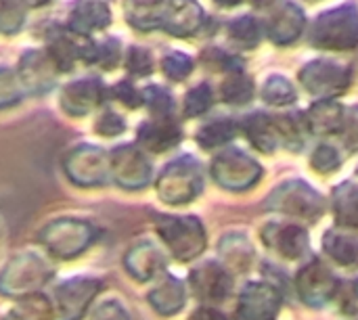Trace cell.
Listing matches in <instances>:
<instances>
[{
	"instance_id": "1",
	"label": "cell",
	"mask_w": 358,
	"mask_h": 320,
	"mask_svg": "<svg viewBox=\"0 0 358 320\" xmlns=\"http://www.w3.org/2000/svg\"><path fill=\"white\" fill-rule=\"evenodd\" d=\"M101 237V228L90 220L63 216L44 224L38 233V243L55 260H76L86 254Z\"/></svg>"
},
{
	"instance_id": "2",
	"label": "cell",
	"mask_w": 358,
	"mask_h": 320,
	"mask_svg": "<svg viewBox=\"0 0 358 320\" xmlns=\"http://www.w3.org/2000/svg\"><path fill=\"white\" fill-rule=\"evenodd\" d=\"M153 226L168 254L176 262H193L206 252L208 237L203 222L197 216H174V214H153Z\"/></svg>"
},
{
	"instance_id": "3",
	"label": "cell",
	"mask_w": 358,
	"mask_h": 320,
	"mask_svg": "<svg viewBox=\"0 0 358 320\" xmlns=\"http://www.w3.org/2000/svg\"><path fill=\"white\" fill-rule=\"evenodd\" d=\"M55 268L46 258L36 252H21L13 256L0 270V296L19 300L25 296L42 293L52 281Z\"/></svg>"
},
{
	"instance_id": "4",
	"label": "cell",
	"mask_w": 358,
	"mask_h": 320,
	"mask_svg": "<svg viewBox=\"0 0 358 320\" xmlns=\"http://www.w3.org/2000/svg\"><path fill=\"white\" fill-rule=\"evenodd\" d=\"M203 191V170L193 155H180L164 166L155 180L157 197L168 205H187Z\"/></svg>"
},
{
	"instance_id": "5",
	"label": "cell",
	"mask_w": 358,
	"mask_h": 320,
	"mask_svg": "<svg viewBox=\"0 0 358 320\" xmlns=\"http://www.w3.org/2000/svg\"><path fill=\"white\" fill-rule=\"evenodd\" d=\"M65 176L71 184L82 189L105 187L111 180L109 151L96 145H78L63 159Z\"/></svg>"
},
{
	"instance_id": "6",
	"label": "cell",
	"mask_w": 358,
	"mask_h": 320,
	"mask_svg": "<svg viewBox=\"0 0 358 320\" xmlns=\"http://www.w3.org/2000/svg\"><path fill=\"white\" fill-rule=\"evenodd\" d=\"M105 289V283L96 277H71L55 285L52 306L55 320H82L96 296Z\"/></svg>"
},
{
	"instance_id": "7",
	"label": "cell",
	"mask_w": 358,
	"mask_h": 320,
	"mask_svg": "<svg viewBox=\"0 0 358 320\" xmlns=\"http://www.w3.org/2000/svg\"><path fill=\"white\" fill-rule=\"evenodd\" d=\"M109 172L111 180L124 191H143L153 180V166L134 143H124L109 151Z\"/></svg>"
},
{
	"instance_id": "8",
	"label": "cell",
	"mask_w": 358,
	"mask_h": 320,
	"mask_svg": "<svg viewBox=\"0 0 358 320\" xmlns=\"http://www.w3.org/2000/svg\"><path fill=\"white\" fill-rule=\"evenodd\" d=\"M266 205L273 212H281L306 222H317L325 214V199L302 180H292L279 187Z\"/></svg>"
},
{
	"instance_id": "9",
	"label": "cell",
	"mask_w": 358,
	"mask_h": 320,
	"mask_svg": "<svg viewBox=\"0 0 358 320\" xmlns=\"http://www.w3.org/2000/svg\"><path fill=\"white\" fill-rule=\"evenodd\" d=\"M212 176L229 191H245L260 180L262 168L239 149H227L212 161Z\"/></svg>"
},
{
	"instance_id": "10",
	"label": "cell",
	"mask_w": 358,
	"mask_h": 320,
	"mask_svg": "<svg viewBox=\"0 0 358 320\" xmlns=\"http://www.w3.org/2000/svg\"><path fill=\"white\" fill-rule=\"evenodd\" d=\"M191 293L206 304H220L231 296L233 277L220 262H203L189 275Z\"/></svg>"
},
{
	"instance_id": "11",
	"label": "cell",
	"mask_w": 358,
	"mask_h": 320,
	"mask_svg": "<svg viewBox=\"0 0 358 320\" xmlns=\"http://www.w3.org/2000/svg\"><path fill=\"white\" fill-rule=\"evenodd\" d=\"M296 289L308 306H323L336 298L340 285L334 272L323 262L315 260L304 266L296 277Z\"/></svg>"
},
{
	"instance_id": "12",
	"label": "cell",
	"mask_w": 358,
	"mask_h": 320,
	"mask_svg": "<svg viewBox=\"0 0 358 320\" xmlns=\"http://www.w3.org/2000/svg\"><path fill=\"white\" fill-rule=\"evenodd\" d=\"M107 99V86L99 78H80L61 90V107L73 117H82L99 109Z\"/></svg>"
},
{
	"instance_id": "13",
	"label": "cell",
	"mask_w": 358,
	"mask_h": 320,
	"mask_svg": "<svg viewBox=\"0 0 358 320\" xmlns=\"http://www.w3.org/2000/svg\"><path fill=\"white\" fill-rule=\"evenodd\" d=\"M122 262H124L126 272L138 283L155 281L168 268L166 254L151 241H138V243L130 245L128 252L124 254Z\"/></svg>"
},
{
	"instance_id": "14",
	"label": "cell",
	"mask_w": 358,
	"mask_h": 320,
	"mask_svg": "<svg viewBox=\"0 0 358 320\" xmlns=\"http://www.w3.org/2000/svg\"><path fill=\"white\" fill-rule=\"evenodd\" d=\"M281 293L268 283H248L239 296L237 320H275Z\"/></svg>"
},
{
	"instance_id": "15",
	"label": "cell",
	"mask_w": 358,
	"mask_h": 320,
	"mask_svg": "<svg viewBox=\"0 0 358 320\" xmlns=\"http://www.w3.org/2000/svg\"><path fill=\"white\" fill-rule=\"evenodd\" d=\"M57 67L50 61V57L44 50H27L17 69V78L25 92L31 94H44L48 92L57 82Z\"/></svg>"
},
{
	"instance_id": "16",
	"label": "cell",
	"mask_w": 358,
	"mask_h": 320,
	"mask_svg": "<svg viewBox=\"0 0 358 320\" xmlns=\"http://www.w3.org/2000/svg\"><path fill=\"white\" fill-rule=\"evenodd\" d=\"M182 140L180 124L170 117H151L143 122L136 130V145L149 153H164L174 149Z\"/></svg>"
},
{
	"instance_id": "17",
	"label": "cell",
	"mask_w": 358,
	"mask_h": 320,
	"mask_svg": "<svg viewBox=\"0 0 358 320\" xmlns=\"http://www.w3.org/2000/svg\"><path fill=\"white\" fill-rule=\"evenodd\" d=\"M187 285L185 281H180L178 277L174 275H168L164 272L157 283L151 287V291L147 293V302L149 306L162 314V317H174L178 314L185 304H187Z\"/></svg>"
},
{
	"instance_id": "18",
	"label": "cell",
	"mask_w": 358,
	"mask_h": 320,
	"mask_svg": "<svg viewBox=\"0 0 358 320\" xmlns=\"http://www.w3.org/2000/svg\"><path fill=\"white\" fill-rule=\"evenodd\" d=\"M262 241L287 260H298L308 249V235L296 224H266L262 231Z\"/></svg>"
},
{
	"instance_id": "19",
	"label": "cell",
	"mask_w": 358,
	"mask_h": 320,
	"mask_svg": "<svg viewBox=\"0 0 358 320\" xmlns=\"http://www.w3.org/2000/svg\"><path fill=\"white\" fill-rule=\"evenodd\" d=\"M111 23V13L103 0H78L71 8L67 27L73 34L88 36L96 29H105Z\"/></svg>"
},
{
	"instance_id": "20",
	"label": "cell",
	"mask_w": 358,
	"mask_h": 320,
	"mask_svg": "<svg viewBox=\"0 0 358 320\" xmlns=\"http://www.w3.org/2000/svg\"><path fill=\"white\" fill-rule=\"evenodd\" d=\"M201 17V8L195 0H170L164 13L166 31L174 36H189L197 29Z\"/></svg>"
},
{
	"instance_id": "21",
	"label": "cell",
	"mask_w": 358,
	"mask_h": 320,
	"mask_svg": "<svg viewBox=\"0 0 358 320\" xmlns=\"http://www.w3.org/2000/svg\"><path fill=\"white\" fill-rule=\"evenodd\" d=\"M323 249L340 266H346V268L358 266V237L346 228L327 231L323 237Z\"/></svg>"
},
{
	"instance_id": "22",
	"label": "cell",
	"mask_w": 358,
	"mask_h": 320,
	"mask_svg": "<svg viewBox=\"0 0 358 320\" xmlns=\"http://www.w3.org/2000/svg\"><path fill=\"white\" fill-rule=\"evenodd\" d=\"M124 13L132 27L141 31L155 29L164 23V0H124Z\"/></svg>"
},
{
	"instance_id": "23",
	"label": "cell",
	"mask_w": 358,
	"mask_h": 320,
	"mask_svg": "<svg viewBox=\"0 0 358 320\" xmlns=\"http://www.w3.org/2000/svg\"><path fill=\"white\" fill-rule=\"evenodd\" d=\"M4 320H55L52 300L44 293H34L15 300V306L6 312Z\"/></svg>"
},
{
	"instance_id": "24",
	"label": "cell",
	"mask_w": 358,
	"mask_h": 320,
	"mask_svg": "<svg viewBox=\"0 0 358 320\" xmlns=\"http://www.w3.org/2000/svg\"><path fill=\"white\" fill-rule=\"evenodd\" d=\"M334 212L336 220L346 231L358 228V187L355 182H344L334 191Z\"/></svg>"
},
{
	"instance_id": "25",
	"label": "cell",
	"mask_w": 358,
	"mask_h": 320,
	"mask_svg": "<svg viewBox=\"0 0 358 320\" xmlns=\"http://www.w3.org/2000/svg\"><path fill=\"white\" fill-rule=\"evenodd\" d=\"M46 54L55 63L57 71H71L73 63L80 59V44H76L65 31H52L48 36V48Z\"/></svg>"
},
{
	"instance_id": "26",
	"label": "cell",
	"mask_w": 358,
	"mask_h": 320,
	"mask_svg": "<svg viewBox=\"0 0 358 320\" xmlns=\"http://www.w3.org/2000/svg\"><path fill=\"white\" fill-rule=\"evenodd\" d=\"M220 258H222V266L229 272H243L252 262V247L243 237L231 235L224 237L220 243Z\"/></svg>"
},
{
	"instance_id": "27",
	"label": "cell",
	"mask_w": 358,
	"mask_h": 320,
	"mask_svg": "<svg viewBox=\"0 0 358 320\" xmlns=\"http://www.w3.org/2000/svg\"><path fill=\"white\" fill-rule=\"evenodd\" d=\"M235 134H237V126L233 119H214V122L206 124L203 128H199L197 143L203 149H216V147H222L229 140H233Z\"/></svg>"
},
{
	"instance_id": "28",
	"label": "cell",
	"mask_w": 358,
	"mask_h": 320,
	"mask_svg": "<svg viewBox=\"0 0 358 320\" xmlns=\"http://www.w3.org/2000/svg\"><path fill=\"white\" fill-rule=\"evenodd\" d=\"M141 92H143V105L149 109L151 117H170L174 113V99L164 86L151 84Z\"/></svg>"
},
{
	"instance_id": "29",
	"label": "cell",
	"mask_w": 358,
	"mask_h": 320,
	"mask_svg": "<svg viewBox=\"0 0 358 320\" xmlns=\"http://www.w3.org/2000/svg\"><path fill=\"white\" fill-rule=\"evenodd\" d=\"M243 128H245L248 138L256 145V149L271 151L275 147V134L271 132V126H268V117L266 115H260V113L250 115L245 119Z\"/></svg>"
},
{
	"instance_id": "30",
	"label": "cell",
	"mask_w": 358,
	"mask_h": 320,
	"mask_svg": "<svg viewBox=\"0 0 358 320\" xmlns=\"http://www.w3.org/2000/svg\"><path fill=\"white\" fill-rule=\"evenodd\" d=\"M27 2L25 0H0V31L15 34L25 21Z\"/></svg>"
},
{
	"instance_id": "31",
	"label": "cell",
	"mask_w": 358,
	"mask_h": 320,
	"mask_svg": "<svg viewBox=\"0 0 358 320\" xmlns=\"http://www.w3.org/2000/svg\"><path fill=\"white\" fill-rule=\"evenodd\" d=\"M23 86L17 78V71L8 67H0V109L13 107L23 96Z\"/></svg>"
},
{
	"instance_id": "32",
	"label": "cell",
	"mask_w": 358,
	"mask_h": 320,
	"mask_svg": "<svg viewBox=\"0 0 358 320\" xmlns=\"http://www.w3.org/2000/svg\"><path fill=\"white\" fill-rule=\"evenodd\" d=\"M210 107H212V88L208 84H199V86L191 88L182 103V111L187 117L203 115Z\"/></svg>"
},
{
	"instance_id": "33",
	"label": "cell",
	"mask_w": 358,
	"mask_h": 320,
	"mask_svg": "<svg viewBox=\"0 0 358 320\" xmlns=\"http://www.w3.org/2000/svg\"><path fill=\"white\" fill-rule=\"evenodd\" d=\"M254 94V84L243 75H231L222 84V99L231 105L248 103Z\"/></svg>"
},
{
	"instance_id": "34",
	"label": "cell",
	"mask_w": 358,
	"mask_h": 320,
	"mask_svg": "<svg viewBox=\"0 0 358 320\" xmlns=\"http://www.w3.org/2000/svg\"><path fill=\"white\" fill-rule=\"evenodd\" d=\"M122 57V44L115 38H107L105 42H94V54H92V63H96L101 69H113L117 67Z\"/></svg>"
},
{
	"instance_id": "35",
	"label": "cell",
	"mask_w": 358,
	"mask_h": 320,
	"mask_svg": "<svg viewBox=\"0 0 358 320\" xmlns=\"http://www.w3.org/2000/svg\"><path fill=\"white\" fill-rule=\"evenodd\" d=\"M162 71L168 80L180 82L193 71V59L182 52H170L162 59Z\"/></svg>"
},
{
	"instance_id": "36",
	"label": "cell",
	"mask_w": 358,
	"mask_h": 320,
	"mask_svg": "<svg viewBox=\"0 0 358 320\" xmlns=\"http://www.w3.org/2000/svg\"><path fill=\"white\" fill-rule=\"evenodd\" d=\"M126 69L134 78H147L153 71V57L143 46H130L126 52Z\"/></svg>"
},
{
	"instance_id": "37",
	"label": "cell",
	"mask_w": 358,
	"mask_h": 320,
	"mask_svg": "<svg viewBox=\"0 0 358 320\" xmlns=\"http://www.w3.org/2000/svg\"><path fill=\"white\" fill-rule=\"evenodd\" d=\"M107 96H111V99H115V101H120L124 107H128V109H136V107H141L143 105V92L134 86V82L132 80H120L115 86H111L109 90H107Z\"/></svg>"
},
{
	"instance_id": "38",
	"label": "cell",
	"mask_w": 358,
	"mask_h": 320,
	"mask_svg": "<svg viewBox=\"0 0 358 320\" xmlns=\"http://www.w3.org/2000/svg\"><path fill=\"white\" fill-rule=\"evenodd\" d=\"M94 130H96V134L111 138V136H117L126 130V119L120 113H115L113 109L105 107L94 122Z\"/></svg>"
},
{
	"instance_id": "39",
	"label": "cell",
	"mask_w": 358,
	"mask_h": 320,
	"mask_svg": "<svg viewBox=\"0 0 358 320\" xmlns=\"http://www.w3.org/2000/svg\"><path fill=\"white\" fill-rule=\"evenodd\" d=\"M313 168L321 174H331L340 168V155L329 145H319V149L313 155Z\"/></svg>"
},
{
	"instance_id": "40",
	"label": "cell",
	"mask_w": 358,
	"mask_h": 320,
	"mask_svg": "<svg viewBox=\"0 0 358 320\" xmlns=\"http://www.w3.org/2000/svg\"><path fill=\"white\" fill-rule=\"evenodd\" d=\"M264 99L275 105H285L296 99V92L283 78H273V82L264 88Z\"/></svg>"
},
{
	"instance_id": "41",
	"label": "cell",
	"mask_w": 358,
	"mask_h": 320,
	"mask_svg": "<svg viewBox=\"0 0 358 320\" xmlns=\"http://www.w3.org/2000/svg\"><path fill=\"white\" fill-rule=\"evenodd\" d=\"M90 320H132V319H130V314H128V310L124 308V304H122V302H117V300H105V302H101V304L92 310Z\"/></svg>"
},
{
	"instance_id": "42",
	"label": "cell",
	"mask_w": 358,
	"mask_h": 320,
	"mask_svg": "<svg viewBox=\"0 0 358 320\" xmlns=\"http://www.w3.org/2000/svg\"><path fill=\"white\" fill-rule=\"evenodd\" d=\"M189 320H229L224 312L216 310L214 306H199Z\"/></svg>"
},
{
	"instance_id": "43",
	"label": "cell",
	"mask_w": 358,
	"mask_h": 320,
	"mask_svg": "<svg viewBox=\"0 0 358 320\" xmlns=\"http://www.w3.org/2000/svg\"><path fill=\"white\" fill-rule=\"evenodd\" d=\"M27 2V6H42V4H46L48 0H25Z\"/></svg>"
},
{
	"instance_id": "44",
	"label": "cell",
	"mask_w": 358,
	"mask_h": 320,
	"mask_svg": "<svg viewBox=\"0 0 358 320\" xmlns=\"http://www.w3.org/2000/svg\"><path fill=\"white\" fill-rule=\"evenodd\" d=\"M352 291H355V296L358 298V281H355V285H352Z\"/></svg>"
}]
</instances>
